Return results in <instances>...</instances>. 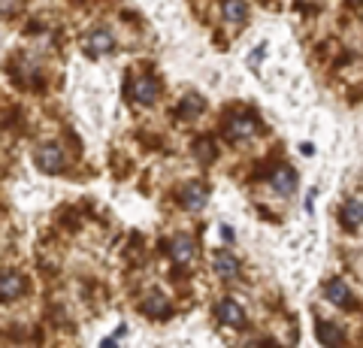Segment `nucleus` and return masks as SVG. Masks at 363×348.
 Returning a JSON list of instances; mask_svg holds the SVG:
<instances>
[{
	"mask_svg": "<svg viewBox=\"0 0 363 348\" xmlns=\"http://www.w3.org/2000/svg\"><path fill=\"white\" fill-rule=\"evenodd\" d=\"M33 164H37L43 173L55 176V173H61L64 167H67V155H64V149H61V145H55V142H45V145H40V149L33 152Z\"/></svg>",
	"mask_w": 363,
	"mask_h": 348,
	"instance_id": "f257e3e1",
	"label": "nucleus"
},
{
	"mask_svg": "<svg viewBox=\"0 0 363 348\" xmlns=\"http://www.w3.org/2000/svg\"><path fill=\"white\" fill-rule=\"evenodd\" d=\"M82 49H85L88 58H104V55H109L112 49H116V37H112V30L97 28L82 40Z\"/></svg>",
	"mask_w": 363,
	"mask_h": 348,
	"instance_id": "f03ea898",
	"label": "nucleus"
},
{
	"mask_svg": "<svg viewBox=\"0 0 363 348\" xmlns=\"http://www.w3.org/2000/svg\"><path fill=\"white\" fill-rule=\"evenodd\" d=\"M257 118L255 116H245V112H240V116H233L230 121H227V137L236 140V142H242V140H252L257 137Z\"/></svg>",
	"mask_w": 363,
	"mask_h": 348,
	"instance_id": "7ed1b4c3",
	"label": "nucleus"
},
{
	"mask_svg": "<svg viewBox=\"0 0 363 348\" xmlns=\"http://www.w3.org/2000/svg\"><path fill=\"white\" fill-rule=\"evenodd\" d=\"M324 297H327V303H333L336 309H354V294H351V288L342 279H330V282L324 285Z\"/></svg>",
	"mask_w": 363,
	"mask_h": 348,
	"instance_id": "20e7f679",
	"label": "nucleus"
},
{
	"mask_svg": "<svg viewBox=\"0 0 363 348\" xmlns=\"http://www.w3.org/2000/svg\"><path fill=\"white\" fill-rule=\"evenodd\" d=\"M215 312H218V321L224 324V327H236V330L245 327V309L233 297H224Z\"/></svg>",
	"mask_w": 363,
	"mask_h": 348,
	"instance_id": "39448f33",
	"label": "nucleus"
},
{
	"mask_svg": "<svg viewBox=\"0 0 363 348\" xmlns=\"http://www.w3.org/2000/svg\"><path fill=\"white\" fill-rule=\"evenodd\" d=\"M179 200H182V206H185V209L200 212L203 206H206V200H209V188L203 182H188L185 188H182Z\"/></svg>",
	"mask_w": 363,
	"mask_h": 348,
	"instance_id": "423d86ee",
	"label": "nucleus"
},
{
	"mask_svg": "<svg viewBox=\"0 0 363 348\" xmlns=\"http://www.w3.org/2000/svg\"><path fill=\"white\" fill-rule=\"evenodd\" d=\"M212 266H215V276L224 279V282H233V279H240V273H242L236 254H230V252H215Z\"/></svg>",
	"mask_w": 363,
	"mask_h": 348,
	"instance_id": "0eeeda50",
	"label": "nucleus"
},
{
	"mask_svg": "<svg viewBox=\"0 0 363 348\" xmlns=\"http://www.w3.org/2000/svg\"><path fill=\"white\" fill-rule=\"evenodd\" d=\"M269 182H272V188H276L281 197H291L294 191H297V173H294L288 164H279L276 170H272Z\"/></svg>",
	"mask_w": 363,
	"mask_h": 348,
	"instance_id": "6e6552de",
	"label": "nucleus"
},
{
	"mask_svg": "<svg viewBox=\"0 0 363 348\" xmlns=\"http://www.w3.org/2000/svg\"><path fill=\"white\" fill-rule=\"evenodd\" d=\"M194 252L197 249H194V237H191V233H179V237L169 242V254H173V261L182 266L194 261Z\"/></svg>",
	"mask_w": 363,
	"mask_h": 348,
	"instance_id": "1a4fd4ad",
	"label": "nucleus"
},
{
	"mask_svg": "<svg viewBox=\"0 0 363 348\" xmlns=\"http://www.w3.org/2000/svg\"><path fill=\"white\" fill-rule=\"evenodd\" d=\"M25 294V279L18 273H0V303H13Z\"/></svg>",
	"mask_w": 363,
	"mask_h": 348,
	"instance_id": "9d476101",
	"label": "nucleus"
},
{
	"mask_svg": "<svg viewBox=\"0 0 363 348\" xmlns=\"http://www.w3.org/2000/svg\"><path fill=\"white\" fill-rule=\"evenodd\" d=\"M133 100L136 103H143V106H149L157 100V94H161V85H157V79H152V76H143V79H136L133 82Z\"/></svg>",
	"mask_w": 363,
	"mask_h": 348,
	"instance_id": "9b49d317",
	"label": "nucleus"
},
{
	"mask_svg": "<svg viewBox=\"0 0 363 348\" xmlns=\"http://www.w3.org/2000/svg\"><path fill=\"white\" fill-rule=\"evenodd\" d=\"M318 339H321V345H327V348H342L345 333L330 321H318Z\"/></svg>",
	"mask_w": 363,
	"mask_h": 348,
	"instance_id": "f8f14e48",
	"label": "nucleus"
},
{
	"mask_svg": "<svg viewBox=\"0 0 363 348\" xmlns=\"http://www.w3.org/2000/svg\"><path fill=\"white\" fill-rule=\"evenodd\" d=\"M339 221H342L345 230H357L363 224V203L360 200H348L342 206V212H339Z\"/></svg>",
	"mask_w": 363,
	"mask_h": 348,
	"instance_id": "ddd939ff",
	"label": "nucleus"
},
{
	"mask_svg": "<svg viewBox=\"0 0 363 348\" xmlns=\"http://www.w3.org/2000/svg\"><path fill=\"white\" fill-rule=\"evenodd\" d=\"M221 13H224V18L230 21V25H242V21L248 18V4L245 0H224Z\"/></svg>",
	"mask_w": 363,
	"mask_h": 348,
	"instance_id": "4468645a",
	"label": "nucleus"
},
{
	"mask_svg": "<svg viewBox=\"0 0 363 348\" xmlns=\"http://www.w3.org/2000/svg\"><path fill=\"white\" fill-rule=\"evenodd\" d=\"M203 109H206V100H203L200 94H188L179 103V116L182 118H197V116H203Z\"/></svg>",
	"mask_w": 363,
	"mask_h": 348,
	"instance_id": "2eb2a0df",
	"label": "nucleus"
},
{
	"mask_svg": "<svg viewBox=\"0 0 363 348\" xmlns=\"http://www.w3.org/2000/svg\"><path fill=\"white\" fill-rule=\"evenodd\" d=\"M143 312H145L149 318H167L169 306H167L164 297H149V300H145V306H143Z\"/></svg>",
	"mask_w": 363,
	"mask_h": 348,
	"instance_id": "dca6fc26",
	"label": "nucleus"
},
{
	"mask_svg": "<svg viewBox=\"0 0 363 348\" xmlns=\"http://www.w3.org/2000/svg\"><path fill=\"white\" fill-rule=\"evenodd\" d=\"M194 155H197V158H200L203 164L215 161V142H212V140H206V137L197 140V142H194Z\"/></svg>",
	"mask_w": 363,
	"mask_h": 348,
	"instance_id": "f3484780",
	"label": "nucleus"
},
{
	"mask_svg": "<svg viewBox=\"0 0 363 348\" xmlns=\"http://www.w3.org/2000/svg\"><path fill=\"white\" fill-rule=\"evenodd\" d=\"M221 237H224L227 242H233V240H236V233H233V230H230V228H227V224H224V228H221Z\"/></svg>",
	"mask_w": 363,
	"mask_h": 348,
	"instance_id": "a211bd4d",
	"label": "nucleus"
},
{
	"mask_svg": "<svg viewBox=\"0 0 363 348\" xmlns=\"http://www.w3.org/2000/svg\"><path fill=\"white\" fill-rule=\"evenodd\" d=\"M100 348H118V345H116V342H109V339H106V342H104V345H100Z\"/></svg>",
	"mask_w": 363,
	"mask_h": 348,
	"instance_id": "6ab92c4d",
	"label": "nucleus"
}]
</instances>
